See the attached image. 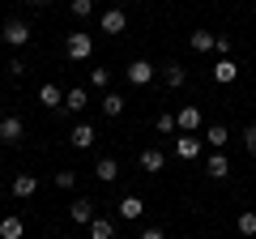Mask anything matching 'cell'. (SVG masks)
Returning a JSON list of instances; mask_svg holds the SVG:
<instances>
[{
  "instance_id": "obj_1",
  "label": "cell",
  "mask_w": 256,
  "mask_h": 239,
  "mask_svg": "<svg viewBox=\"0 0 256 239\" xmlns=\"http://www.w3.org/2000/svg\"><path fill=\"white\" fill-rule=\"evenodd\" d=\"M64 56H68L73 64H86V60L94 56V34L90 30H73V34L64 38Z\"/></svg>"
},
{
  "instance_id": "obj_2",
  "label": "cell",
  "mask_w": 256,
  "mask_h": 239,
  "mask_svg": "<svg viewBox=\"0 0 256 239\" xmlns=\"http://www.w3.org/2000/svg\"><path fill=\"white\" fill-rule=\"evenodd\" d=\"M98 30H102V34H124V30H128V13L120 9V4L102 9L98 13Z\"/></svg>"
},
{
  "instance_id": "obj_3",
  "label": "cell",
  "mask_w": 256,
  "mask_h": 239,
  "mask_svg": "<svg viewBox=\"0 0 256 239\" xmlns=\"http://www.w3.org/2000/svg\"><path fill=\"white\" fill-rule=\"evenodd\" d=\"M154 77H158V68L150 64V60H132V64L124 68V82H128V86H150Z\"/></svg>"
},
{
  "instance_id": "obj_4",
  "label": "cell",
  "mask_w": 256,
  "mask_h": 239,
  "mask_svg": "<svg viewBox=\"0 0 256 239\" xmlns=\"http://www.w3.org/2000/svg\"><path fill=\"white\" fill-rule=\"evenodd\" d=\"M201 146H205L201 137L180 132V137H175V158H180V162H196V158H201Z\"/></svg>"
},
{
  "instance_id": "obj_5",
  "label": "cell",
  "mask_w": 256,
  "mask_h": 239,
  "mask_svg": "<svg viewBox=\"0 0 256 239\" xmlns=\"http://www.w3.org/2000/svg\"><path fill=\"white\" fill-rule=\"evenodd\" d=\"M0 38H4L9 47H26V43H30V26H26L22 18H9V22H4V34H0Z\"/></svg>"
},
{
  "instance_id": "obj_6",
  "label": "cell",
  "mask_w": 256,
  "mask_h": 239,
  "mask_svg": "<svg viewBox=\"0 0 256 239\" xmlns=\"http://www.w3.org/2000/svg\"><path fill=\"white\" fill-rule=\"evenodd\" d=\"M68 218H73L77 226H90V222L98 218V210H94V201H90V196H77V201L68 205Z\"/></svg>"
},
{
  "instance_id": "obj_7",
  "label": "cell",
  "mask_w": 256,
  "mask_h": 239,
  "mask_svg": "<svg viewBox=\"0 0 256 239\" xmlns=\"http://www.w3.org/2000/svg\"><path fill=\"white\" fill-rule=\"evenodd\" d=\"M22 137H26V124H22V116H4V120H0V141H4V146H18Z\"/></svg>"
},
{
  "instance_id": "obj_8",
  "label": "cell",
  "mask_w": 256,
  "mask_h": 239,
  "mask_svg": "<svg viewBox=\"0 0 256 239\" xmlns=\"http://www.w3.org/2000/svg\"><path fill=\"white\" fill-rule=\"evenodd\" d=\"M175 124H180V132H188V137H192V132H201V124H205V120H201V107H192V102H188V107H180Z\"/></svg>"
},
{
  "instance_id": "obj_9",
  "label": "cell",
  "mask_w": 256,
  "mask_h": 239,
  "mask_svg": "<svg viewBox=\"0 0 256 239\" xmlns=\"http://www.w3.org/2000/svg\"><path fill=\"white\" fill-rule=\"evenodd\" d=\"M116 214H120V218H124V222H141V218H146V201H141V196H132V192H128L124 201L116 205Z\"/></svg>"
},
{
  "instance_id": "obj_10",
  "label": "cell",
  "mask_w": 256,
  "mask_h": 239,
  "mask_svg": "<svg viewBox=\"0 0 256 239\" xmlns=\"http://www.w3.org/2000/svg\"><path fill=\"white\" fill-rule=\"evenodd\" d=\"M205 175H210V180H226V175H230V158L222 154V150H210V158H205Z\"/></svg>"
},
{
  "instance_id": "obj_11",
  "label": "cell",
  "mask_w": 256,
  "mask_h": 239,
  "mask_svg": "<svg viewBox=\"0 0 256 239\" xmlns=\"http://www.w3.org/2000/svg\"><path fill=\"white\" fill-rule=\"evenodd\" d=\"M86 107H90V90H86V86H73V90H64V111L82 116Z\"/></svg>"
},
{
  "instance_id": "obj_12",
  "label": "cell",
  "mask_w": 256,
  "mask_h": 239,
  "mask_svg": "<svg viewBox=\"0 0 256 239\" xmlns=\"http://www.w3.org/2000/svg\"><path fill=\"white\" fill-rule=\"evenodd\" d=\"M94 141H98L94 124H73V132H68V146H73V150H90Z\"/></svg>"
},
{
  "instance_id": "obj_13",
  "label": "cell",
  "mask_w": 256,
  "mask_h": 239,
  "mask_svg": "<svg viewBox=\"0 0 256 239\" xmlns=\"http://www.w3.org/2000/svg\"><path fill=\"white\" fill-rule=\"evenodd\" d=\"M98 107H102V116H107V120H120V116H124V107H128V98H124V94H116V90H107L98 98Z\"/></svg>"
},
{
  "instance_id": "obj_14",
  "label": "cell",
  "mask_w": 256,
  "mask_h": 239,
  "mask_svg": "<svg viewBox=\"0 0 256 239\" xmlns=\"http://www.w3.org/2000/svg\"><path fill=\"white\" fill-rule=\"evenodd\" d=\"M235 77H239V64L230 60V56H218V64H214V82H218V86H230Z\"/></svg>"
},
{
  "instance_id": "obj_15",
  "label": "cell",
  "mask_w": 256,
  "mask_h": 239,
  "mask_svg": "<svg viewBox=\"0 0 256 239\" xmlns=\"http://www.w3.org/2000/svg\"><path fill=\"white\" fill-rule=\"evenodd\" d=\"M137 162H141V171H146V175H158V171L166 166V154L150 146V150H141V158H137Z\"/></svg>"
},
{
  "instance_id": "obj_16",
  "label": "cell",
  "mask_w": 256,
  "mask_h": 239,
  "mask_svg": "<svg viewBox=\"0 0 256 239\" xmlns=\"http://www.w3.org/2000/svg\"><path fill=\"white\" fill-rule=\"evenodd\" d=\"M38 102H43L47 111L64 107V90H60V86H56V82H43V86H38Z\"/></svg>"
},
{
  "instance_id": "obj_17",
  "label": "cell",
  "mask_w": 256,
  "mask_h": 239,
  "mask_svg": "<svg viewBox=\"0 0 256 239\" xmlns=\"http://www.w3.org/2000/svg\"><path fill=\"white\" fill-rule=\"evenodd\" d=\"M94 180H98V184H116L120 180V162L116 158H98V162H94Z\"/></svg>"
},
{
  "instance_id": "obj_18",
  "label": "cell",
  "mask_w": 256,
  "mask_h": 239,
  "mask_svg": "<svg viewBox=\"0 0 256 239\" xmlns=\"http://www.w3.org/2000/svg\"><path fill=\"white\" fill-rule=\"evenodd\" d=\"M0 239H26V222L18 214H4L0 218Z\"/></svg>"
},
{
  "instance_id": "obj_19",
  "label": "cell",
  "mask_w": 256,
  "mask_h": 239,
  "mask_svg": "<svg viewBox=\"0 0 256 239\" xmlns=\"http://www.w3.org/2000/svg\"><path fill=\"white\" fill-rule=\"evenodd\" d=\"M201 141H205L210 150H222V146L230 141V128H226V124H210V128L201 132Z\"/></svg>"
},
{
  "instance_id": "obj_20",
  "label": "cell",
  "mask_w": 256,
  "mask_h": 239,
  "mask_svg": "<svg viewBox=\"0 0 256 239\" xmlns=\"http://www.w3.org/2000/svg\"><path fill=\"white\" fill-rule=\"evenodd\" d=\"M34 188H38V180H34L30 171L13 175V196H18V201H26V196H34Z\"/></svg>"
},
{
  "instance_id": "obj_21",
  "label": "cell",
  "mask_w": 256,
  "mask_h": 239,
  "mask_svg": "<svg viewBox=\"0 0 256 239\" xmlns=\"http://www.w3.org/2000/svg\"><path fill=\"white\" fill-rule=\"evenodd\" d=\"M162 82L171 86V90H180V86L188 82V68H184V64H175V60H171V64H162Z\"/></svg>"
},
{
  "instance_id": "obj_22",
  "label": "cell",
  "mask_w": 256,
  "mask_h": 239,
  "mask_svg": "<svg viewBox=\"0 0 256 239\" xmlns=\"http://www.w3.org/2000/svg\"><path fill=\"white\" fill-rule=\"evenodd\" d=\"M214 43H218V34H210V30H192V34H188L192 52H214Z\"/></svg>"
},
{
  "instance_id": "obj_23",
  "label": "cell",
  "mask_w": 256,
  "mask_h": 239,
  "mask_svg": "<svg viewBox=\"0 0 256 239\" xmlns=\"http://www.w3.org/2000/svg\"><path fill=\"white\" fill-rule=\"evenodd\" d=\"M90 239H116V222H111V218H102V214H98V218L90 222Z\"/></svg>"
},
{
  "instance_id": "obj_24",
  "label": "cell",
  "mask_w": 256,
  "mask_h": 239,
  "mask_svg": "<svg viewBox=\"0 0 256 239\" xmlns=\"http://www.w3.org/2000/svg\"><path fill=\"white\" fill-rule=\"evenodd\" d=\"M235 226H239V235H244V239H256V210H244L235 218Z\"/></svg>"
},
{
  "instance_id": "obj_25",
  "label": "cell",
  "mask_w": 256,
  "mask_h": 239,
  "mask_svg": "<svg viewBox=\"0 0 256 239\" xmlns=\"http://www.w3.org/2000/svg\"><path fill=\"white\" fill-rule=\"evenodd\" d=\"M68 13H73L77 22H82V18H94V0H68Z\"/></svg>"
},
{
  "instance_id": "obj_26",
  "label": "cell",
  "mask_w": 256,
  "mask_h": 239,
  "mask_svg": "<svg viewBox=\"0 0 256 239\" xmlns=\"http://www.w3.org/2000/svg\"><path fill=\"white\" fill-rule=\"evenodd\" d=\"M154 128L162 132V137H171V132H180V124H175V116H171V111H162V116L154 120Z\"/></svg>"
},
{
  "instance_id": "obj_27",
  "label": "cell",
  "mask_w": 256,
  "mask_h": 239,
  "mask_svg": "<svg viewBox=\"0 0 256 239\" xmlns=\"http://www.w3.org/2000/svg\"><path fill=\"white\" fill-rule=\"evenodd\" d=\"M90 86L94 90H111V68H90Z\"/></svg>"
},
{
  "instance_id": "obj_28",
  "label": "cell",
  "mask_w": 256,
  "mask_h": 239,
  "mask_svg": "<svg viewBox=\"0 0 256 239\" xmlns=\"http://www.w3.org/2000/svg\"><path fill=\"white\" fill-rule=\"evenodd\" d=\"M56 188H64V192L77 188V171H56Z\"/></svg>"
},
{
  "instance_id": "obj_29",
  "label": "cell",
  "mask_w": 256,
  "mask_h": 239,
  "mask_svg": "<svg viewBox=\"0 0 256 239\" xmlns=\"http://www.w3.org/2000/svg\"><path fill=\"white\" fill-rule=\"evenodd\" d=\"M244 150L256 158V124H248V128H244Z\"/></svg>"
},
{
  "instance_id": "obj_30",
  "label": "cell",
  "mask_w": 256,
  "mask_h": 239,
  "mask_svg": "<svg viewBox=\"0 0 256 239\" xmlns=\"http://www.w3.org/2000/svg\"><path fill=\"white\" fill-rule=\"evenodd\" d=\"M137 239H166V230H162V226H141Z\"/></svg>"
},
{
  "instance_id": "obj_31",
  "label": "cell",
  "mask_w": 256,
  "mask_h": 239,
  "mask_svg": "<svg viewBox=\"0 0 256 239\" xmlns=\"http://www.w3.org/2000/svg\"><path fill=\"white\" fill-rule=\"evenodd\" d=\"M22 73H26V60H18V56H13V60H9V77H22Z\"/></svg>"
},
{
  "instance_id": "obj_32",
  "label": "cell",
  "mask_w": 256,
  "mask_h": 239,
  "mask_svg": "<svg viewBox=\"0 0 256 239\" xmlns=\"http://www.w3.org/2000/svg\"><path fill=\"white\" fill-rule=\"evenodd\" d=\"M214 52H218V56H230V38H226V34H218V43H214Z\"/></svg>"
},
{
  "instance_id": "obj_33",
  "label": "cell",
  "mask_w": 256,
  "mask_h": 239,
  "mask_svg": "<svg viewBox=\"0 0 256 239\" xmlns=\"http://www.w3.org/2000/svg\"><path fill=\"white\" fill-rule=\"evenodd\" d=\"M30 4H34V9H47V4H52V0H30Z\"/></svg>"
},
{
  "instance_id": "obj_34",
  "label": "cell",
  "mask_w": 256,
  "mask_h": 239,
  "mask_svg": "<svg viewBox=\"0 0 256 239\" xmlns=\"http://www.w3.org/2000/svg\"><path fill=\"white\" fill-rule=\"evenodd\" d=\"M0 120H4V98H0Z\"/></svg>"
},
{
  "instance_id": "obj_35",
  "label": "cell",
  "mask_w": 256,
  "mask_h": 239,
  "mask_svg": "<svg viewBox=\"0 0 256 239\" xmlns=\"http://www.w3.org/2000/svg\"><path fill=\"white\" fill-rule=\"evenodd\" d=\"M116 4H124V0H116Z\"/></svg>"
},
{
  "instance_id": "obj_36",
  "label": "cell",
  "mask_w": 256,
  "mask_h": 239,
  "mask_svg": "<svg viewBox=\"0 0 256 239\" xmlns=\"http://www.w3.org/2000/svg\"><path fill=\"white\" fill-rule=\"evenodd\" d=\"M0 162H4V154H0Z\"/></svg>"
}]
</instances>
